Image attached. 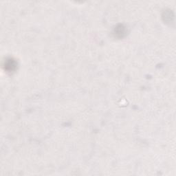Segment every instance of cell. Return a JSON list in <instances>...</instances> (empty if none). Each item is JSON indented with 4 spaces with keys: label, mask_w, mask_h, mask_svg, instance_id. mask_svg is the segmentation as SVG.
Listing matches in <instances>:
<instances>
[{
    "label": "cell",
    "mask_w": 176,
    "mask_h": 176,
    "mask_svg": "<svg viewBox=\"0 0 176 176\" xmlns=\"http://www.w3.org/2000/svg\"><path fill=\"white\" fill-rule=\"evenodd\" d=\"M114 33L118 37H122L126 34V28L122 25H119L115 28Z\"/></svg>",
    "instance_id": "1"
},
{
    "label": "cell",
    "mask_w": 176,
    "mask_h": 176,
    "mask_svg": "<svg viewBox=\"0 0 176 176\" xmlns=\"http://www.w3.org/2000/svg\"><path fill=\"white\" fill-rule=\"evenodd\" d=\"M6 69L8 71H13L16 68V66H17V63L15 60L13 59H8L6 61L5 63Z\"/></svg>",
    "instance_id": "2"
},
{
    "label": "cell",
    "mask_w": 176,
    "mask_h": 176,
    "mask_svg": "<svg viewBox=\"0 0 176 176\" xmlns=\"http://www.w3.org/2000/svg\"><path fill=\"white\" fill-rule=\"evenodd\" d=\"M173 18V13L171 12L170 11H168V12H166L165 14V20L166 21H171L172 19Z\"/></svg>",
    "instance_id": "3"
}]
</instances>
